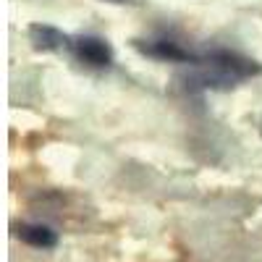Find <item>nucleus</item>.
<instances>
[{
	"label": "nucleus",
	"mask_w": 262,
	"mask_h": 262,
	"mask_svg": "<svg viewBox=\"0 0 262 262\" xmlns=\"http://www.w3.org/2000/svg\"><path fill=\"white\" fill-rule=\"evenodd\" d=\"M262 76V63L242 55L236 50H210L202 53L196 58V63L191 66V71L184 76V86L191 92L200 90H231V86H238L247 79Z\"/></svg>",
	"instance_id": "f257e3e1"
},
{
	"label": "nucleus",
	"mask_w": 262,
	"mask_h": 262,
	"mask_svg": "<svg viewBox=\"0 0 262 262\" xmlns=\"http://www.w3.org/2000/svg\"><path fill=\"white\" fill-rule=\"evenodd\" d=\"M71 55L81 63V66H90V69H111L113 66V48L105 37L97 34H79L74 37V48Z\"/></svg>",
	"instance_id": "f03ea898"
},
{
	"label": "nucleus",
	"mask_w": 262,
	"mask_h": 262,
	"mask_svg": "<svg viewBox=\"0 0 262 262\" xmlns=\"http://www.w3.org/2000/svg\"><path fill=\"white\" fill-rule=\"evenodd\" d=\"M142 55L147 58H155V60H168V63H189L194 66L196 63V53H191L189 48H184L181 42L170 39V37H149V39H131Z\"/></svg>",
	"instance_id": "7ed1b4c3"
},
{
	"label": "nucleus",
	"mask_w": 262,
	"mask_h": 262,
	"mask_svg": "<svg viewBox=\"0 0 262 262\" xmlns=\"http://www.w3.org/2000/svg\"><path fill=\"white\" fill-rule=\"evenodd\" d=\"M27 34L34 50H42V53H71L74 48V37L50 24H32Z\"/></svg>",
	"instance_id": "20e7f679"
},
{
	"label": "nucleus",
	"mask_w": 262,
	"mask_h": 262,
	"mask_svg": "<svg viewBox=\"0 0 262 262\" xmlns=\"http://www.w3.org/2000/svg\"><path fill=\"white\" fill-rule=\"evenodd\" d=\"M13 236H18L21 242L34 249H55L58 247V233L50 226H42V223H13Z\"/></svg>",
	"instance_id": "39448f33"
},
{
	"label": "nucleus",
	"mask_w": 262,
	"mask_h": 262,
	"mask_svg": "<svg viewBox=\"0 0 262 262\" xmlns=\"http://www.w3.org/2000/svg\"><path fill=\"white\" fill-rule=\"evenodd\" d=\"M105 3H113V6H139L142 0H105Z\"/></svg>",
	"instance_id": "423d86ee"
}]
</instances>
